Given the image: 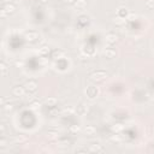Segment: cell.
<instances>
[{"label":"cell","instance_id":"obj_9","mask_svg":"<svg viewBox=\"0 0 154 154\" xmlns=\"http://www.w3.org/2000/svg\"><path fill=\"white\" fill-rule=\"evenodd\" d=\"M64 57H65V53L63 52V51H60V49H55V51H53V53H52L53 60H60V59H63Z\"/></svg>","mask_w":154,"mask_h":154},{"label":"cell","instance_id":"obj_3","mask_svg":"<svg viewBox=\"0 0 154 154\" xmlns=\"http://www.w3.org/2000/svg\"><path fill=\"white\" fill-rule=\"evenodd\" d=\"M24 89L28 91V93H35L38 90V83L35 81H28L25 82V84L23 86Z\"/></svg>","mask_w":154,"mask_h":154},{"label":"cell","instance_id":"obj_30","mask_svg":"<svg viewBox=\"0 0 154 154\" xmlns=\"http://www.w3.org/2000/svg\"><path fill=\"white\" fill-rule=\"evenodd\" d=\"M0 147H1V148L6 147V141H5L4 138H1V140H0Z\"/></svg>","mask_w":154,"mask_h":154},{"label":"cell","instance_id":"obj_4","mask_svg":"<svg viewBox=\"0 0 154 154\" xmlns=\"http://www.w3.org/2000/svg\"><path fill=\"white\" fill-rule=\"evenodd\" d=\"M24 39L28 42H35L39 39V34L36 32H27L24 34Z\"/></svg>","mask_w":154,"mask_h":154},{"label":"cell","instance_id":"obj_32","mask_svg":"<svg viewBox=\"0 0 154 154\" xmlns=\"http://www.w3.org/2000/svg\"><path fill=\"white\" fill-rule=\"evenodd\" d=\"M0 104H1V106L5 104V99H4V97H1V100H0Z\"/></svg>","mask_w":154,"mask_h":154},{"label":"cell","instance_id":"obj_33","mask_svg":"<svg viewBox=\"0 0 154 154\" xmlns=\"http://www.w3.org/2000/svg\"><path fill=\"white\" fill-rule=\"evenodd\" d=\"M40 1H41V3H42V4H46V3H47V1H48V0H40Z\"/></svg>","mask_w":154,"mask_h":154},{"label":"cell","instance_id":"obj_21","mask_svg":"<svg viewBox=\"0 0 154 154\" xmlns=\"http://www.w3.org/2000/svg\"><path fill=\"white\" fill-rule=\"evenodd\" d=\"M0 70H1V74H3V76H5L7 74V65L4 63V61H1L0 63Z\"/></svg>","mask_w":154,"mask_h":154},{"label":"cell","instance_id":"obj_17","mask_svg":"<svg viewBox=\"0 0 154 154\" xmlns=\"http://www.w3.org/2000/svg\"><path fill=\"white\" fill-rule=\"evenodd\" d=\"M49 51H51V49H49L48 46H42V47L39 49V53H40L41 55H46V54L49 53Z\"/></svg>","mask_w":154,"mask_h":154},{"label":"cell","instance_id":"obj_31","mask_svg":"<svg viewBox=\"0 0 154 154\" xmlns=\"http://www.w3.org/2000/svg\"><path fill=\"white\" fill-rule=\"evenodd\" d=\"M66 3H70V4H75V0H65Z\"/></svg>","mask_w":154,"mask_h":154},{"label":"cell","instance_id":"obj_6","mask_svg":"<svg viewBox=\"0 0 154 154\" xmlns=\"http://www.w3.org/2000/svg\"><path fill=\"white\" fill-rule=\"evenodd\" d=\"M89 152L91 153H104L105 152V148L102 147L101 145H99V143H94V145H91L89 147Z\"/></svg>","mask_w":154,"mask_h":154},{"label":"cell","instance_id":"obj_34","mask_svg":"<svg viewBox=\"0 0 154 154\" xmlns=\"http://www.w3.org/2000/svg\"><path fill=\"white\" fill-rule=\"evenodd\" d=\"M4 1H9V0H4Z\"/></svg>","mask_w":154,"mask_h":154},{"label":"cell","instance_id":"obj_18","mask_svg":"<svg viewBox=\"0 0 154 154\" xmlns=\"http://www.w3.org/2000/svg\"><path fill=\"white\" fill-rule=\"evenodd\" d=\"M83 52L87 55H93L94 54V48L90 47V46H86V47L83 48Z\"/></svg>","mask_w":154,"mask_h":154},{"label":"cell","instance_id":"obj_14","mask_svg":"<svg viewBox=\"0 0 154 154\" xmlns=\"http://www.w3.org/2000/svg\"><path fill=\"white\" fill-rule=\"evenodd\" d=\"M27 141H28V137L25 135H17L16 137H14V142L19 143V145H22V143L27 142Z\"/></svg>","mask_w":154,"mask_h":154},{"label":"cell","instance_id":"obj_1","mask_svg":"<svg viewBox=\"0 0 154 154\" xmlns=\"http://www.w3.org/2000/svg\"><path fill=\"white\" fill-rule=\"evenodd\" d=\"M106 77H107L106 71H102V70L94 71V72H91V74L89 75L90 81H93V82H101V81H104Z\"/></svg>","mask_w":154,"mask_h":154},{"label":"cell","instance_id":"obj_2","mask_svg":"<svg viewBox=\"0 0 154 154\" xmlns=\"http://www.w3.org/2000/svg\"><path fill=\"white\" fill-rule=\"evenodd\" d=\"M99 88L97 87H95V86H89L88 88L86 89V94H87V96L88 97H90V99H94L95 96H97L99 95Z\"/></svg>","mask_w":154,"mask_h":154},{"label":"cell","instance_id":"obj_23","mask_svg":"<svg viewBox=\"0 0 154 154\" xmlns=\"http://www.w3.org/2000/svg\"><path fill=\"white\" fill-rule=\"evenodd\" d=\"M115 22H117L118 24H122V23L125 22V18H124V17H120V16H117V17L115 18Z\"/></svg>","mask_w":154,"mask_h":154},{"label":"cell","instance_id":"obj_11","mask_svg":"<svg viewBox=\"0 0 154 154\" xmlns=\"http://www.w3.org/2000/svg\"><path fill=\"white\" fill-rule=\"evenodd\" d=\"M88 111H89V105H86V104H81L78 106V109H77V112L80 115H86Z\"/></svg>","mask_w":154,"mask_h":154},{"label":"cell","instance_id":"obj_22","mask_svg":"<svg viewBox=\"0 0 154 154\" xmlns=\"http://www.w3.org/2000/svg\"><path fill=\"white\" fill-rule=\"evenodd\" d=\"M3 109H4L5 111H12V110H13V105L10 104V102H9V104H4V105H3Z\"/></svg>","mask_w":154,"mask_h":154},{"label":"cell","instance_id":"obj_28","mask_svg":"<svg viewBox=\"0 0 154 154\" xmlns=\"http://www.w3.org/2000/svg\"><path fill=\"white\" fill-rule=\"evenodd\" d=\"M64 113H68V115H71V113H74V112H75V110L74 109H65L64 111Z\"/></svg>","mask_w":154,"mask_h":154},{"label":"cell","instance_id":"obj_15","mask_svg":"<svg viewBox=\"0 0 154 154\" xmlns=\"http://www.w3.org/2000/svg\"><path fill=\"white\" fill-rule=\"evenodd\" d=\"M47 137L49 138L51 141H55V140H58V137H59V134H58V131H48L47 132Z\"/></svg>","mask_w":154,"mask_h":154},{"label":"cell","instance_id":"obj_26","mask_svg":"<svg viewBox=\"0 0 154 154\" xmlns=\"http://www.w3.org/2000/svg\"><path fill=\"white\" fill-rule=\"evenodd\" d=\"M59 145H63V147H69L70 141H69V140H61V141L59 142Z\"/></svg>","mask_w":154,"mask_h":154},{"label":"cell","instance_id":"obj_5","mask_svg":"<svg viewBox=\"0 0 154 154\" xmlns=\"http://www.w3.org/2000/svg\"><path fill=\"white\" fill-rule=\"evenodd\" d=\"M25 91H27V90L24 89V87L16 86V87H13V89H12V94H13V96H16V97H20V96H24Z\"/></svg>","mask_w":154,"mask_h":154},{"label":"cell","instance_id":"obj_24","mask_svg":"<svg viewBox=\"0 0 154 154\" xmlns=\"http://www.w3.org/2000/svg\"><path fill=\"white\" fill-rule=\"evenodd\" d=\"M146 6L148 9H154V0H146Z\"/></svg>","mask_w":154,"mask_h":154},{"label":"cell","instance_id":"obj_19","mask_svg":"<svg viewBox=\"0 0 154 154\" xmlns=\"http://www.w3.org/2000/svg\"><path fill=\"white\" fill-rule=\"evenodd\" d=\"M69 130H70L71 134H78V132L81 131V128H80V125H71L69 128Z\"/></svg>","mask_w":154,"mask_h":154},{"label":"cell","instance_id":"obj_13","mask_svg":"<svg viewBox=\"0 0 154 154\" xmlns=\"http://www.w3.org/2000/svg\"><path fill=\"white\" fill-rule=\"evenodd\" d=\"M84 132H86V135L91 136V135H94L95 132H96V129H95L93 125H87V126L84 128Z\"/></svg>","mask_w":154,"mask_h":154},{"label":"cell","instance_id":"obj_7","mask_svg":"<svg viewBox=\"0 0 154 154\" xmlns=\"http://www.w3.org/2000/svg\"><path fill=\"white\" fill-rule=\"evenodd\" d=\"M14 10H16V6H14L13 4H11V3H6L3 6V11L6 13V14H11V13H13L14 12Z\"/></svg>","mask_w":154,"mask_h":154},{"label":"cell","instance_id":"obj_8","mask_svg":"<svg viewBox=\"0 0 154 154\" xmlns=\"http://www.w3.org/2000/svg\"><path fill=\"white\" fill-rule=\"evenodd\" d=\"M118 41V36L116 34H113V33H110V34H107V36H106V42L109 43V45H113V43H116Z\"/></svg>","mask_w":154,"mask_h":154},{"label":"cell","instance_id":"obj_25","mask_svg":"<svg viewBox=\"0 0 154 154\" xmlns=\"http://www.w3.org/2000/svg\"><path fill=\"white\" fill-rule=\"evenodd\" d=\"M84 5H86V0H77V3H76L77 7H82V6H84Z\"/></svg>","mask_w":154,"mask_h":154},{"label":"cell","instance_id":"obj_16","mask_svg":"<svg viewBox=\"0 0 154 154\" xmlns=\"http://www.w3.org/2000/svg\"><path fill=\"white\" fill-rule=\"evenodd\" d=\"M104 53L106 55V58H113V57H116V51L112 49V48H106Z\"/></svg>","mask_w":154,"mask_h":154},{"label":"cell","instance_id":"obj_20","mask_svg":"<svg viewBox=\"0 0 154 154\" xmlns=\"http://www.w3.org/2000/svg\"><path fill=\"white\" fill-rule=\"evenodd\" d=\"M40 106H41V104L40 102H38V101H34V102H32L30 104V110H33V111H38L39 109H40Z\"/></svg>","mask_w":154,"mask_h":154},{"label":"cell","instance_id":"obj_10","mask_svg":"<svg viewBox=\"0 0 154 154\" xmlns=\"http://www.w3.org/2000/svg\"><path fill=\"white\" fill-rule=\"evenodd\" d=\"M123 129H124V125L120 124V123H117V124L111 126V130H112V132H115V134H119L120 131H123Z\"/></svg>","mask_w":154,"mask_h":154},{"label":"cell","instance_id":"obj_12","mask_svg":"<svg viewBox=\"0 0 154 154\" xmlns=\"http://www.w3.org/2000/svg\"><path fill=\"white\" fill-rule=\"evenodd\" d=\"M57 102H58L57 97H47V99L45 100V105H47L49 107H54L57 105Z\"/></svg>","mask_w":154,"mask_h":154},{"label":"cell","instance_id":"obj_29","mask_svg":"<svg viewBox=\"0 0 154 154\" xmlns=\"http://www.w3.org/2000/svg\"><path fill=\"white\" fill-rule=\"evenodd\" d=\"M58 113H59L58 110H51V111H49V115H51V116H57Z\"/></svg>","mask_w":154,"mask_h":154},{"label":"cell","instance_id":"obj_27","mask_svg":"<svg viewBox=\"0 0 154 154\" xmlns=\"http://www.w3.org/2000/svg\"><path fill=\"white\" fill-rule=\"evenodd\" d=\"M111 140H112V141H115V142H119V141H120V137H119V135H117V134H116V135H113V136L111 137Z\"/></svg>","mask_w":154,"mask_h":154}]
</instances>
